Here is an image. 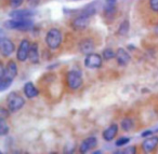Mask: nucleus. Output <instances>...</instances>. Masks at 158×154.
Returning <instances> with one entry per match:
<instances>
[{"instance_id": "f8f14e48", "label": "nucleus", "mask_w": 158, "mask_h": 154, "mask_svg": "<svg viewBox=\"0 0 158 154\" xmlns=\"http://www.w3.org/2000/svg\"><path fill=\"white\" fill-rule=\"evenodd\" d=\"M158 145V137L157 136H153L151 138H147L143 141L142 143V149L145 152H151L155 149Z\"/></svg>"}, {"instance_id": "9d476101", "label": "nucleus", "mask_w": 158, "mask_h": 154, "mask_svg": "<svg viewBox=\"0 0 158 154\" xmlns=\"http://www.w3.org/2000/svg\"><path fill=\"white\" fill-rule=\"evenodd\" d=\"M116 59L118 65L120 66H126L127 64H129L130 61V55L125 49H118L116 52Z\"/></svg>"}, {"instance_id": "c756f323", "label": "nucleus", "mask_w": 158, "mask_h": 154, "mask_svg": "<svg viewBox=\"0 0 158 154\" xmlns=\"http://www.w3.org/2000/svg\"><path fill=\"white\" fill-rule=\"evenodd\" d=\"M27 2H28V5L31 7H36V6L39 5L40 0H27Z\"/></svg>"}, {"instance_id": "dca6fc26", "label": "nucleus", "mask_w": 158, "mask_h": 154, "mask_svg": "<svg viewBox=\"0 0 158 154\" xmlns=\"http://www.w3.org/2000/svg\"><path fill=\"white\" fill-rule=\"evenodd\" d=\"M98 7H99L98 2H91L81 10V13L80 14H82L85 16H88V18H91V16H93L98 12Z\"/></svg>"}, {"instance_id": "a878e982", "label": "nucleus", "mask_w": 158, "mask_h": 154, "mask_svg": "<svg viewBox=\"0 0 158 154\" xmlns=\"http://www.w3.org/2000/svg\"><path fill=\"white\" fill-rule=\"evenodd\" d=\"M149 8L153 12H158V0H149Z\"/></svg>"}, {"instance_id": "6ab92c4d", "label": "nucleus", "mask_w": 158, "mask_h": 154, "mask_svg": "<svg viewBox=\"0 0 158 154\" xmlns=\"http://www.w3.org/2000/svg\"><path fill=\"white\" fill-rule=\"evenodd\" d=\"M117 0H105L104 2V13L106 15H113L116 11Z\"/></svg>"}, {"instance_id": "c85d7f7f", "label": "nucleus", "mask_w": 158, "mask_h": 154, "mask_svg": "<svg viewBox=\"0 0 158 154\" xmlns=\"http://www.w3.org/2000/svg\"><path fill=\"white\" fill-rule=\"evenodd\" d=\"M0 115H1L0 117H3V119H6V117L9 116V111H7L6 109L1 108V110H0Z\"/></svg>"}, {"instance_id": "1a4fd4ad", "label": "nucleus", "mask_w": 158, "mask_h": 154, "mask_svg": "<svg viewBox=\"0 0 158 154\" xmlns=\"http://www.w3.org/2000/svg\"><path fill=\"white\" fill-rule=\"evenodd\" d=\"M89 18H90L80 14V15L77 16V18L73 21V27H74L75 29H77V30H78V29L87 28V27L89 26V23H90Z\"/></svg>"}, {"instance_id": "0eeeda50", "label": "nucleus", "mask_w": 158, "mask_h": 154, "mask_svg": "<svg viewBox=\"0 0 158 154\" xmlns=\"http://www.w3.org/2000/svg\"><path fill=\"white\" fill-rule=\"evenodd\" d=\"M29 49H31V44H29L28 40H23L20 43V46H19L18 50V54H16V57L20 61H25L27 58H28L29 55Z\"/></svg>"}, {"instance_id": "2f4dec72", "label": "nucleus", "mask_w": 158, "mask_h": 154, "mask_svg": "<svg viewBox=\"0 0 158 154\" xmlns=\"http://www.w3.org/2000/svg\"><path fill=\"white\" fill-rule=\"evenodd\" d=\"M100 153H102L101 151H94L93 152V154H100Z\"/></svg>"}, {"instance_id": "6e6552de", "label": "nucleus", "mask_w": 158, "mask_h": 154, "mask_svg": "<svg viewBox=\"0 0 158 154\" xmlns=\"http://www.w3.org/2000/svg\"><path fill=\"white\" fill-rule=\"evenodd\" d=\"M97 144H98V139L95 137H89V138L85 139L81 144H80V148H79L80 153H87L89 150L95 148Z\"/></svg>"}, {"instance_id": "f03ea898", "label": "nucleus", "mask_w": 158, "mask_h": 154, "mask_svg": "<svg viewBox=\"0 0 158 154\" xmlns=\"http://www.w3.org/2000/svg\"><path fill=\"white\" fill-rule=\"evenodd\" d=\"M46 42L51 50H56L62 43V34L57 28H51L46 36Z\"/></svg>"}, {"instance_id": "39448f33", "label": "nucleus", "mask_w": 158, "mask_h": 154, "mask_svg": "<svg viewBox=\"0 0 158 154\" xmlns=\"http://www.w3.org/2000/svg\"><path fill=\"white\" fill-rule=\"evenodd\" d=\"M85 66L90 69H97L102 66V57L94 53H90L87 55L85 59Z\"/></svg>"}, {"instance_id": "cd10ccee", "label": "nucleus", "mask_w": 158, "mask_h": 154, "mask_svg": "<svg viewBox=\"0 0 158 154\" xmlns=\"http://www.w3.org/2000/svg\"><path fill=\"white\" fill-rule=\"evenodd\" d=\"M135 152H136L135 147H130V148H127V149H125L123 151H120L119 153H123V154H134Z\"/></svg>"}, {"instance_id": "b1692460", "label": "nucleus", "mask_w": 158, "mask_h": 154, "mask_svg": "<svg viewBox=\"0 0 158 154\" xmlns=\"http://www.w3.org/2000/svg\"><path fill=\"white\" fill-rule=\"evenodd\" d=\"M114 57H116V53L112 50V49H105L103 51V58L105 61H110V59H113Z\"/></svg>"}, {"instance_id": "f3484780", "label": "nucleus", "mask_w": 158, "mask_h": 154, "mask_svg": "<svg viewBox=\"0 0 158 154\" xmlns=\"http://www.w3.org/2000/svg\"><path fill=\"white\" fill-rule=\"evenodd\" d=\"M28 59L33 64H38L39 63V51H38V43H33L29 49V55Z\"/></svg>"}, {"instance_id": "bb28decb", "label": "nucleus", "mask_w": 158, "mask_h": 154, "mask_svg": "<svg viewBox=\"0 0 158 154\" xmlns=\"http://www.w3.org/2000/svg\"><path fill=\"white\" fill-rule=\"evenodd\" d=\"M23 1H24V0H10V7L14 8V9L19 8L23 3Z\"/></svg>"}, {"instance_id": "2eb2a0df", "label": "nucleus", "mask_w": 158, "mask_h": 154, "mask_svg": "<svg viewBox=\"0 0 158 154\" xmlns=\"http://www.w3.org/2000/svg\"><path fill=\"white\" fill-rule=\"evenodd\" d=\"M118 132V126L116 124H112L110 127H107L103 132V138L105 141H110L115 138V136Z\"/></svg>"}, {"instance_id": "393cba45", "label": "nucleus", "mask_w": 158, "mask_h": 154, "mask_svg": "<svg viewBox=\"0 0 158 154\" xmlns=\"http://www.w3.org/2000/svg\"><path fill=\"white\" fill-rule=\"evenodd\" d=\"M129 141H130V138H128V137H123V138H119L118 140L115 142V144H116V147H123V145L127 144Z\"/></svg>"}, {"instance_id": "ddd939ff", "label": "nucleus", "mask_w": 158, "mask_h": 154, "mask_svg": "<svg viewBox=\"0 0 158 154\" xmlns=\"http://www.w3.org/2000/svg\"><path fill=\"white\" fill-rule=\"evenodd\" d=\"M34 15H35V12L31 10H15L10 12L9 14L11 18H31Z\"/></svg>"}, {"instance_id": "20e7f679", "label": "nucleus", "mask_w": 158, "mask_h": 154, "mask_svg": "<svg viewBox=\"0 0 158 154\" xmlns=\"http://www.w3.org/2000/svg\"><path fill=\"white\" fill-rule=\"evenodd\" d=\"M67 84L69 89H78L82 85V73L79 70H70L67 74Z\"/></svg>"}, {"instance_id": "412c9836", "label": "nucleus", "mask_w": 158, "mask_h": 154, "mask_svg": "<svg viewBox=\"0 0 158 154\" xmlns=\"http://www.w3.org/2000/svg\"><path fill=\"white\" fill-rule=\"evenodd\" d=\"M12 82H13V79H9V78L0 79V91L3 92L7 89H9L11 86Z\"/></svg>"}, {"instance_id": "5701e85b", "label": "nucleus", "mask_w": 158, "mask_h": 154, "mask_svg": "<svg viewBox=\"0 0 158 154\" xmlns=\"http://www.w3.org/2000/svg\"><path fill=\"white\" fill-rule=\"evenodd\" d=\"M9 132V126L7 125L5 119L3 117H0V135L1 136H5Z\"/></svg>"}, {"instance_id": "a211bd4d", "label": "nucleus", "mask_w": 158, "mask_h": 154, "mask_svg": "<svg viewBox=\"0 0 158 154\" xmlns=\"http://www.w3.org/2000/svg\"><path fill=\"white\" fill-rule=\"evenodd\" d=\"M24 93L27 98L31 99V98L38 96V89H36V86L31 82H27L24 85Z\"/></svg>"}, {"instance_id": "f257e3e1", "label": "nucleus", "mask_w": 158, "mask_h": 154, "mask_svg": "<svg viewBox=\"0 0 158 154\" xmlns=\"http://www.w3.org/2000/svg\"><path fill=\"white\" fill-rule=\"evenodd\" d=\"M34 26V23L31 18H12L5 23V27L13 30H29Z\"/></svg>"}, {"instance_id": "9b49d317", "label": "nucleus", "mask_w": 158, "mask_h": 154, "mask_svg": "<svg viewBox=\"0 0 158 154\" xmlns=\"http://www.w3.org/2000/svg\"><path fill=\"white\" fill-rule=\"evenodd\" d=\"M94 49V43L90 38H86L79 43V50L82 54H90Z\"/></svg>"}, {"instance_id": "4be33fe9", "label": "nucleus", "mask_w": 158, "mask_h": 154, "mask_svg": "<svg viewBox=\"0 0 158 154\" xmlns=\"http://www.w3.org/2000/svg\"><path fill=\"white\" fill-rule=\"evenodd\" d=\"M121 128H123V130H126V132L132 129V128H133V121H132L131 119H129V117L123 119V121H121Z\"/></svg>"}, {"instance_id": "7c9ffc66", "label": "nucleus", "mask_w": 158, "mask_h": 154, "mask_svg": "<svg viewBox=\"0 0 158 154\" xmlns=\"http://www.w3.org/2000/svg\"><path fill=\"white\" fill-rule=\"evenodd\" d=\"M152 134H153V130H146V132H143L141 136H142V137H146V136H149V135H152Z\"/></svg>"}, {"instance_id": "4468645a", "label": "nucleus", "mask_w": 158, "mask_h": 154, "mask_svg": "<svg viewBox=\"0 0 158 154\" xmlns=\"http://www.w3.org/2000/svg\"><path fill=\"white\" fill-rule=\"evenodd\" d=\"M18 74V67H16V64L13 61H9L6 67V71H5V76L1 77L0 79L2 78H9V79H14Z\"/></svg>"}, {"instance_id": "aec40b11", "label": "nucleus", "mask_w": 158, "mask_h": 154, "mask_svg": "<svg viewBox=\"0 0 158 154\" xmlns=\"http://www.w3.org/2000/svg\"><path fill=\"white\" fill-rule=\"evenodd\" d=\"M130 29V24H129V21L128 20H125L123 23L120 24V26H119V29H118V34L121 36H126L128 34V31H129Z\"/></svg>"}, {"instance_id": "7ed1b4c3", "label": "nucleus", "mask_w": 158, "mask_h": 154, "mask_svg": "<svg viewBox=\"0 0 158 154\" xmlns=\"http://www.w3.org/2000/svg\"><path fill=\"white\" fill-rule=\"evenodd\" d=\"M25 100L20 95L16 93H10L8 96V107H9L11 112H16V111L21 110L24 107Z\"/></svg>"}, {"instance_id": "423d86ee", "label": "nucleus", "mask_w": 158, "mask_h": 154, "mask_svg": "<svg viewBox=\"0 0 158 154\" xmlns=\"http://www.w3.org/2000/svg\"><path fill=\"white\" fill-rule=\"evenodd\" d=\"M0 49H1V53H2L3 56H10L14 52L15 48H14L13 42L3 36L0 39Z\"/></svg>"}]
</instances>
